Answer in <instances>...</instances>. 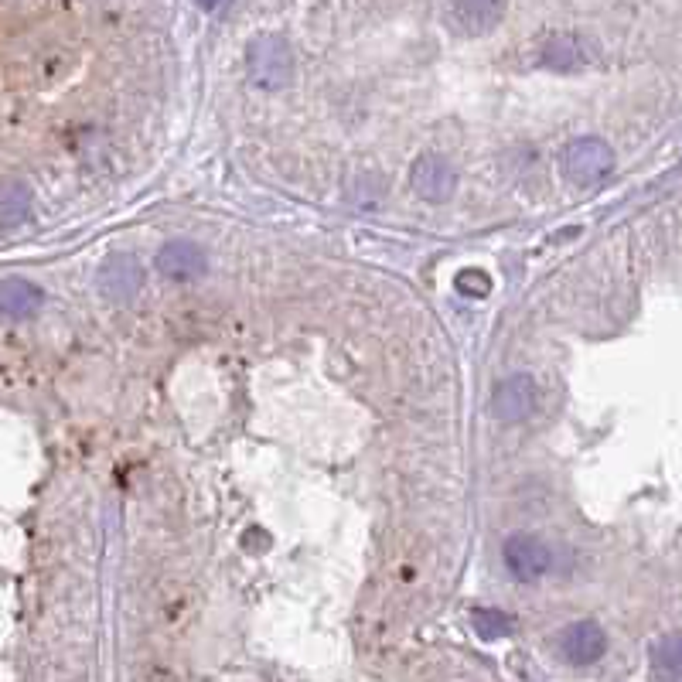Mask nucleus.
Wrapping results in <instances>:
<instances>
[{"mask_svg":"<svg viewBox=\"0 0 682 682\" xmlns=\"http://www.w3.org/2000/svg\"><path fill=\"white\" fill-rule=\"evenodd\" d=\"M41 301H45V294L35 287V284H28V280H4L0 284V307H4V314L7 318H31V314L38 311Z\"/></svg>","mask_w":682,"mask_h":682,"instance_id":"9b49d317","label":"nucleus"},{"mask_svg":"<svg viewBox=\"0 0 682 682\" xmlns=\"http://www.w3.org/2000/svg\"><path fill=\"white\" fill-rule=\"evenodd\" d=\"M28 215H31V191L18 185V181H11L4 188V198H0V222H4V229H14Z\"/></svg>","mask_w":682,"mask_h":682,"instance_id":"ddd939ff","label":"nucleus"},{"mask_svg":"<svg viewBox=\"0 0 682 682\" xmlns=\"http://www.w3.org/2000/svg\"><path fill=\"white\" fill-rule=\"evenodd\" d=\"M505 18L502 4H485V0H457V4L444 7V21L454 35H488L498 21Z\"/></svg>","mask_w":682,"mask_h":682,"instance_id":"0eeeda50","label":"nucleus"},{"mask_svg":"<svg viewBox=\"0 0 682 682\" xmlns=\"http://www.w3.org/2000/svg\"><path fill=\"white\" fill-rule=\"evenodd\" d=\"M471 628L478 631V638L495 642V638H505L512 631V618L495 611V607H478V611H471Z\"/></svg>","mask_w":682,"mask_h":682,"instance_id":"4468645a","label":"nucleus"},{"mask_svg":"<svg viewBox=\"0 0 682 682\" xmlns=\"http://www.w3.org/2000/svg\"><path fill=\"white\" fill-rule=\"evenodd\" d=\"M556 652L570 665H594L607 652V635L594 621H573L556 635Z\"/></svg>","mask_w":682,"mask_h":682,"instance_id":"423d86ee","label":"nucleus"},{"mask_svg":"<svg viewBox=\"0 0 682 682\" xmlns=\"http://www.w3.org/2000/svg\"><path fill=\"white\" fill-rule=\"evenodd\" d=\"M144 284V270L140 263L127 253H116L103 263L99 270V290H103L110 301H130L133 294Z\"/></svg>","mask_w":682,"mask_h":682,"instance_id":"1a4fd4ad","label":"nucleus"},{"mask_svg":"<svg viewBox=\"0 0 682 682\" xmlns=\"http://www.w3.org/2000/svg\"><path fill=\"white\" fill-rule=\"evenodd\" d=\"M652 672L659 682H682V635H665L655 642Z\"/></svg>","mask_w":682,"mask_h":682,"instance_id":"f8f14e48","label":"nucleus"},{"mask_svg":"<svg viewBox=\"0 0 682 682\" xmlns=\"http://www.w3.org/2000/svg\"><path fill=\"white\" fill-rule=\"evenodd\" d=\"M597 58H601V48L584 35H556L543 48V65L553 72H580Z\"/></svg>","mask_w":682,"mask_h":682,"instance_id":"6e6552de","label":"nucleus"},{"mask_svg":"<svg viewBox=\"0 0 682 682\" xmlns=\"http://www.w3.org/2000/svg\"><path fill=\"white\" fill-rule=\"evenodd\" d=\"M410 188L417 191L423 202L440 205L457 191V171L444 161V157L423 154V157H417V164L410 168Z\"/></svg>","mask_w":682,"mask_h":682,"instance_id":"39448f33","label":"nucleus"},{"mask_svg":"<svg viewBox=\"0 0 682 682\" xmlns=\"http://www.w3.org/2000/svg\"><path fill=\"white\" fill-rule=\"evenodd\" d=\"M539 406V386L532 376H509L502 379L495 386L492 393V417L502 420V423H519V420H529L532 413H536Z\"/></svg>","mask_w":682,"mask_h":682,"instance_id":"7ed1b4c3","label":"nucleus"},{"mask_svg":"<svg viewBox=\"0 0 682 682\" xmlns=\"http://www.w3.org/2000/svg\"><path fill=\"white\" fill-rule=\"evenodd\" d=\"M457 290H464L468 297H485L488 290H492V280H488L481 270H468L457 277Z\"/></svg>","mask_w":682,"mask_h":682,"instance_id":"2eb2a0df","label":"nucleus"},{"mask_svg":"<svg viewBox=\"0 0 682 682\" xmlns=\"http://www.w3.org/2000/svg\"><path fill=\"white\" fill-rule=\"evenodd\" d=\"M502 563L515 580L532 584V580H539V577L550 573L553 556H550V550H546V543H539L536 536H509L502 546Z\"/></svg>","mask_w":682,"mask_h":682,"instance_id":"20e7f679","label":"nucleus"},{"mask_svg":"<svg viewBox=\"0 0 682 682\" xmlns=\"http://www.w3.org/2000/svg\"><path fill=\"white\" fill-rule=\"evenodd\" d=\"M614 171V151L601 137H580L563 151V174L573 185H597Z\"/></svg>","mask_w":682,"mask_h":682,"instance_id":"f03ea898","label":"nucleus"},{"mask_svg":"<svg viewBox=\"0 0 682 682\" xmlns=\"http://www.w3.org/2000/svg\"><path fill=\"white\" fill-rule=\"evenodd\" d=\"M249 76L263 89H284L294 79V52L284 38L263 35L249 45Z\"/></svg>","mask_w":682,"mask_h":682,"instance_id":"f257e3e1","label":"nucleus"},{"mask_svg":"<svg viewBox=\"0 0 682 682\" xmlns=\"http://www.w3.org/2000/svg\"><path fill=\"white\" fill-rule=\"evenodd\" d=\"M157 270L171 280H195L209 270V256L195 243H168L157 253Z\"/></svg>","mask_w":682,"mask_h":682,"instance_id":"9d476101","label":"nucleus"}]
</instances>
